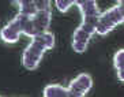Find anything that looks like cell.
<instances>
[{
	"instance_id": "6da1fadb",
	"label": "cell",
	"mask_w": 124,
	"mask_h": 97,
	"mask_svg": "<svg viewBox=\"0 0 124 97\" xmlns=\"http://www.w3.org/2000/svg\"><path fill=\"white\" fill-rule=\"evenodd\" d=\"M51 21L52 11H42L37 12L36 15H25L19 12L1 29L0 37L4 43L14 44L19 40L21 34L34 37L40 33L46 32L48 27L51 26Z\"/></svg>"
},
{
	"instance_id": "7a4b0ae2",
	"label": "cell",
	"mask_w": 124,
	"mask_h": 97,
	"mask_svg": "<svg viewBox=\"0 0 124 97\" xmlns=\"http://www.w3.org/2000/svg\"><path fill=\"white\" fill-rule=\"evenodd\" d=\"M82 12V23L72 36V49L78 53L86 51L91 36L95 33V26L100 17V8L95 0H77L75 3Z\"/></svg>"
},
{
	"instance_id": "3957f363",
	"label": "cell",
	"mask_w": 124,
	"mask_h": 97,
	"mask_svg": "<svg viewBox=\"0 0 124 97\" xmlns=\"http://www.w3.org/2000/svg\"><path fill=\"white\" fill-rule=\"evenodd\" d=\"M55 47V34L51 32L40 33L31 37V43L22 53V66L26 70H36L46 51Z\"/></svg>"
},
{
	"instance_id": "277c9868",
	"label": "cell",
	"mask_w": 124,
	"mask_h": 97,
	"mask_svg": "<svg viewBox=\"0 0 124 97\" xmlns=\"http://www.w3.org/2000/svg\"><path fill=\"white\" fill-rule=\"evenodd\" d=\"M124 22V8L123 4H117L109 10L100 12L97 26H95V33L100 36H105L110 33L117 25Z\"/></svg>"
},
{
	"instance_id": "5b68a950",
	"label": "cell",
	"mask_w": 124,
	"mask_h": 97,
	"mask_svg": "<svg viewBox=\"0 0 124 97\" xmlns=\"http://www.w3.org/2000/svg\"><path fill=\"white\" fill-rule=\"evenodd\" d=\"M91 86H93L91 77L86 72H82L70 82L67 89H68L71 97H83L90 92Z\"/></svg>"
},
{
	"instance_id": "8992f818",
	"label": "cell",
	"mask_w": 124,
	"mask_h": 97,
	"mask_svg": "<svg viewBox=\"0 0 124 97\" xmlns=\"http://www.w3.org/2000/svg\"><path fill=\"white\" fill-rule=\"evenodd\" d=\"M19 12L25 15H36L37 12L51 11V1L48 0H15Z\"/></svg>"
},
{
	"instance_id": "52a82bcc",
	"label": "cell",
	"mask_w": 124,
	"mask_h": 97,
	"mask_svg": "<svg viewBox=\"0 0 124 97\" xmlns=\"http://www.w3.org/2000/svg\"><path fill=\"white\" fill-rule=\"evenodd\" d=\"M44 96L45 97H71L68 89L57 83H51L46 85L44 89Z\"/></svg>"
},
{
	"instance_id": "ba28073f",
	"label": "cell",
	"mask_w": 124,
	"mask_h": 97,
	"mask_svg": "<svg viewBox=\"0 0 124 97\" xmlns=\"http://www.w3.org/2000/svg\"><path fill=\"white\" fill-rule=\"evenodd\" d=\"M113 66L115 70L117 72V78L120 79L121 82L124 81V49H119L113 56Z\"/></svg>"
},
{
	"instance_id": "9c48e42d",
	"label": "cell",
	"mask_w": 124,
	"mask_h": 97,
	"mask_svg": "<svg viewBox=\"0 0 124 97\" xmlns=\"http://www.w3.org/2000/svg\"><path fill=\"white\" fill-rule=\"evenodd\" d=\"M56 1V8L60 12H66L70 10V7H72L77 3V0H55Z\"/></svg>"
},
{
	"instance_id": "30bf717a",
	"label": "cell",
	"mask_w": 124,
	"mask_h": 97,
	"mask_svg": "<svg viewBox=\"0 0 124 97\" xmlns=\"http://www.w3.org/2000/svg\"><path fill=\"white\" fill-rule=\"evenodd\" d=\"M117 1V4H123V0H116Z\"/></svg>"
}]
</instances>
